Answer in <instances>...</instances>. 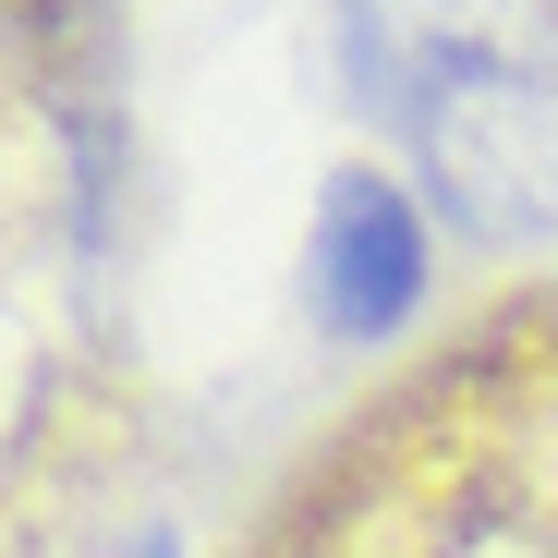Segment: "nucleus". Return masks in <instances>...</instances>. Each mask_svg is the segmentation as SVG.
I'll list each match as a JSON object with an SVG mask.
<instances>
[{
	"label": "nucleus",
	"mask_w": 558,
	"mask_h": 558,
	"mask_svg": "<svg viewBox=\"0 0 558 558\" xmlns=\"http://www.w3.org/2000/svg\"><path fill=\"white\" fill-rule=\"evenodd\" d=\"M316 328L328 340H389L413 304H425V219L389 170H340L328 207H316Z\"/></svg>",
	"instance_id": "f03ea898"
},
{
	"label": "nucleus",
	"mask_w": 558,
	"mask_h": 558,
	"mask_svg": "<svg viewBox=\"0 0 558 558\" xmlns=\"http://www.w3.org/2000/svg\"><path fill=\"white\" fill-rule=\"evenodd\" d=\"M267 558H558V316L437 364Z\"/></svg>",
	"instance_id": "f257e3e1"
}]
</instances>
